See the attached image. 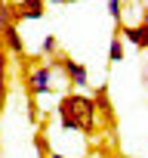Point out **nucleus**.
Instances as JSON below:
<instances>
[{"mask_svg": "<svg viewBox=\"0 0 148 158\" xmlns=\"http://www.w3.org/2000/svg\"><path fill=\"white\" fill-rule=\"evenodd\" d=\"M25 84H28V96L31 99L49 93V87H53V65H34V68H28Z\"/></svg>", "mask_w": 148, "mask_h": 158, "instance_id": "obj_1", "label": "nucleus"}, {"mask_svg": "<svg viewBox=\"0 0 148 158\" xmlns=\"http://www.w3.org/2000/svg\"><path fill=\"white\" fill-rule=\"evenodd\" d=\"M59 124L62 130H84L80 124V106H77V93H68L59 102Z\"/></svg>", "mask_w": 148, "mask_h": 158, "instance_id": "obj_2", "label": "nucleus"}, {"mask_svg": "<svg viewBox=\"0 0 148 158\" xmlns=\"http://www.w3.org/2000/svg\"><path fill=\"white\" fill-rule=\"evenodd\" d=\"M59 68H65L68 81H71L74 87H87V84H90V74H87V65H84V62L68 59V56H59Z\"/></svg>", "mask_w": 148, "mask_h": 158, "instance_id": "obj_3", "label": "nucleus"}, {"mask_svg": "<svg viewBox=\"0 0 148 158\" xmlns=\"http://www.w3.org/2000/svg\"><path fill=\"white\" fill-rule=\"evenodd\" d=\"M13 16H16V25L25 22V19H43L46 16V3L43 0H19L13 6Z\"/></svg>", "mask_w": 148, "mask_h": 158, "instance_id": "obj_4", "label": "nucleus"}, {"mask_svg": "<svg viewBox=\"0 0 148 158\" xmlns=\"http://www.w3.org/2000/svg\"><path fill=\"white\" fill-rule=\"evenodd\" d=\"M117 34H123V37H127L133 47H139V50L148 47V25H145V22H142V25H133V28H130V25H120Z\"/></svg>", "mask_w": 148, "mask_h": 158, "instance_id": "obj_5", "label": "nucleus"}, {"mask_svg": "<svg viewBox=\"0 0 148 158\" xmlns=\"http://www.w3.org/2000/svg\"><path fill=\"white\" fill-rule=\"evenodd\" d=\"M0 34H3V50H6V53H16V56L25 53V40H22V34H19V25H10V28H3Z\"/></svg>", "mask_w": 148, "mask_h": 158, "instance_id": "obj_6", "label": "nucleus"}, {"mask_svg": "<svg viewBox=\"0 0 148 158\" xmlns=\"http://www.w3.org/2000/svg\"><path fill=\"white\" fill-rule=\"evenodd\" d=\"M93 106H96V109H102V115L111 121V102H108V87H105V84L96 90V96H93Z\"/></svg>", "mask_w": 148, "mask_h": 158, "instance_id": "obj_7", "label": "nucleus"}, {"mask_svg": "<svg viewBox=\"0 0 148 158\" xmlns=\"http://www.w3.org/2000/svg\"><path fill=\"white\" fill-rule=\"evenodd\" d=\"M10 25H16V16H13V6L6 3V0H0V31H3V28H10Z\"/></svg>", "mask_w": 148, "mask_h": 158, "instance_id": "obj_8", "label": "nucleus"}, {"mask_svg": "<svg viewBox=\"0 0 148 158\" xmlns=\"http://www.w3.org/2000/svg\"><path fill=\"white\" fill-rule=\"evenodd\" d=\"M108 59H111V62H123V40H120V34H114V37H111Z\"/></svg>", "mask_w": 148, "mask_h": 158, "instance_id": "obj_9", "label": "nucleus"}, {"mask_svg": "<svg viewBox=\"0 0 148 158\" xmlns=\"http://www.w3.org/2000/svg\"><path fill=\"white\" fill-rule=\"evenodd\" d=\"M56 50H59V40H56V34H46V37H43V53L53 59V56H56Z\"/></svg>", "mask_w": 148, "mask_h": 158, "instance_id": "obj_10", "label": "nucleus"}, {"mask_svg": "<svg viewBox=\"0 0 148 158\" xmlns=\"http://www.w3.org/2000/svg\"><path fill=\"white\" fill-rule=\"evenodd\" d=\"M108 13H111V19H114V25L120 28V0H108Z\"/></svg>", "mask_w": 148, "mask_h": 158, "instance_id": "obj_11", "label": "nucleus"}, {"mask_svg": "<svg viewBox=\"0 0 148 158\" xmlns=\"http://www.w3.org/2000/svg\"><path fill=\"white\" fill-rule=\"evenodd\" d=\"M0 87H6V53H0Z\"/></svg>", "mask_w": 148, "mask_h": 158, "instance_id": "obj_12", "label": "nucleus"}, {"mask_svg": "<svg viewBox=\"0 0 148 158\" xmlns=\"http://www.w3.org/2000/svg\"><path fill=\"white\" fill-rule=\"evenodd\" d=\"M3 109H6V87H0V115H3Z\"/></svg>", "mask_w": 148, "mask_h": 158, "instance_id": "obj_13", "label": "nucleus"}, {"mask_svg": "<svg viewBox=\"0 0 148 158\" xmlns=\"http://www.w3.org/2000/svg\"><path fill=\"white\" fill-rule=\"evenodd\" d=\"M43 158H68V155H59V152H46Z\"/></svg>", "mask_w": 148, "mask_h": 158, "instance_id": "obj_14", "label": "nucleus"}, {"mask_svg": "<svg viewBox=\"0 0 148 158\" xmlns=\"http://www.w3.org/2000/svg\"><path fill=\"white\" fill-rule=\"evenodd\" d=\"M43 3H68V0H43Z\"/></svg>", "mask_w": 148, "mask_h": 158, "instance_id": "obj_15", "label": "nucleus"}, {"mask_svg": "<svg viewBox=\"0 0 148 158\" xmlns=\"http://www.w3.org/2000/svg\"><path fill=\"white\" fill-rule=\"evenodd\" d=\"M0 53H6V50H3V34H0Z\"/></svg>", "mask_w": 148, "mask_h": 158, "instance_id": "obj_16", "label": "nucleus"}]
</instances>
